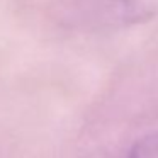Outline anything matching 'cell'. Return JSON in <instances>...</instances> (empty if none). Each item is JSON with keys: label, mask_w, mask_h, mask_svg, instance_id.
<instances>
[{"label": "cell", "mask_w": 158, "mask_h": 158, "mask_svg": "<svg viewBox=\"0 0 158 158\" xmlns=\"http://www.w3.org/2000/svg\"><path fill=\"white\" fill-rule=\"evenodd\" d=\"M73 12L95 29H124L158 15V0H72Z\"/></svg>", "instance_id": "6da1fadb"}, {"label": "cell", "mask_w": 158, "mask_h": 158, "mask_svg": "<svg viewBox=\"0 0 158 158\" xmlns=\"http://www.w3.org/2000/svg\"><path fill=\"white\" fill-rule=\"evenodd\" d=\"M127 158H158V133H150L131 146Z\"/></svg>", "instance_id": "7a4b0ae2"}]
</instances>
